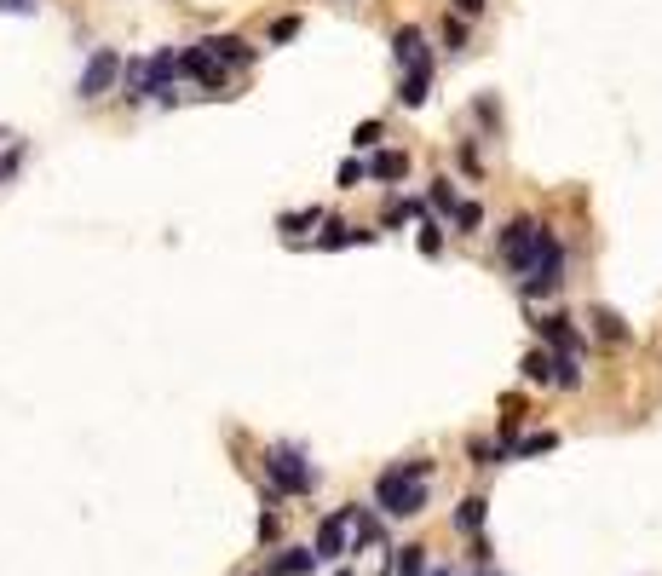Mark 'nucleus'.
I'll use <instances>...</instances> for the list:
<instances>
[{
  "instance_id": "obj_22",
  "label": "nucleus",
  "mask_w": 662,
  "mask_h": 576,
  "mask_svg": "<svg viewBox=\"0 0 662 576\" xmlns=\"http://www.w3.org/2000/svg\"><path fill=\"white\" fill-rule=\"evenodd\" d=\"M593 323H599V335H605V340H628V323H622L617 312H593Z\"/></svg>"
},
{
  "instance_id": "obj_28",
  "label": "nucleus",
  "mask_w": 662,
  "mask_h": 576,
  "mask_svg": "<svg viewBox=\"0 0 662 576\" xmlns=\"http://www.w3.org/2000/svg\"><path fill=\"white\" fill-rule=\"evenodd\" d=\"M351 144H358V150H369V144H380V121H363V127L351 133Z\"/></svg>"
},
{
  "instance_id": "obj_24",
  "label": "nucleus",
  "mask_w": 662,
  "mask_h": 576,
  "mask_svg": "<svg viewBox=\"0 0 662 576\" xmlns=\"http://www.w3.org/2000/svg\"><path fill=\"white\" fill-rule=\"evenodd\" d=\"M432 207H444V214H461L456 191H449V179H432Z\"/></svg>"
},
{
  "instance_id": "obj_6",
  "label": "nucleus",
  "mask_w": 662,
  "mask_h": 576,
  "mask_svg": "<svg viewBox=\"0 0 662 576\" xmlns=\"http://www.w3.org/2000/svg\"><path fill=\"white\" fill-rule=\"evenodd\" d=\"M392 53H398L403 76H432V58H426V41H421V29H415V23H403V29L392 35Z\"/></svg>"
},
{
  "instance_id": "obj_4",
  "label": "nucleus",
  "mask_w": 662,
  "mask_h": 576,
  "mask_svg": "<svg viewBox=\"0 0 662 576\" xmlns=\"http://www.w3.org/2000/svg\"><path fill=\"white\" fill-rule=\"evenodd\" d=\"M559 283H565V248H559V237H547V248H542V260H536V272L524 277V294H530V300H542V294H553Z\"/></svg>"
},
{
  "instance_id": "obj_3",
  "label": "nucleus",
  "mask_w": 662,
  "mask_h": 576,
  "mask_svg": "<svg viewBox=\"0 0 662 576\" xmlns=\"http://www.w3.org/2000/svg\"><path fill=\"white\" fill-rule=\"evenodd\" d=\"M265 473H271V484L283 490V496H305V490H311V479H317V473L305 467V456H300V450H288V444L265 456Z\"/></svg>"
},
{
  "instance_id": "obj_1",
  "label": "nucleus",
  "mask_w": 662,
  "mask_h": 576,
  "mask_svg": "<svg viewBox=\"0 0 662 576\" xmlns=\"http://www.w3.org/2000/svg\"><path fill=\"white\" fill-rule=\"evenodd\" d=\"M375 507L392 513V519H409V513L426 507V490H421V479H409L403 467H386L375 479Z\"/></svg>"
},
{
  "instance_id": "obj_13",
  "label": "nucleus",
  "mask_w": 662,
  "mask_h": 576,
  "mask_svg": "<svg viewBox=\"0 0 662 576\" xmlns=\"http://www.w3.org/2000/svg\"><path fill=\"white\" fill-rule=\"evenodd\" d=\"M392 576H426V548L421 542H409V548H392Z\"/></svg>"
},
{
  "instance_id": "obj_8",
  "label": "nucleus",
  "mask_w": 662,
  "mask_h": 576,
  "mask_svg": "<svg viewBox=\"0 0 662 576\" xmlns=\"http://www.w3.org/2000/svg\"><path fill=\"white\" fill-rule=\"evenodd\" d=\"M179 76H196L202 87H225V64L207 53V41H196L190 53H179Z\"/></svg>"
},
{
  "instance_id": "obj_5",
  "label": "nucleus",
  "mask_w": 662,
  "mask_h": 576,
  "mask_svg": "<svg viewBox=\"0 0 662 576\" xmlns=\"http://www.w3.org/2000/svg\"><path fill=\"white\" fill-rule=\"evenodd\" d=\"M121 53H109V46H98V53L87 58V69H81V98H98V93H109V81L121 76Z\"/></svg>"
},
{
  "instance_id": "obj_7",
  "label": "nucleus",
  "mask_w": 662,
  "mask_h": 576,
  "mask_svg": "<svg viewBox=\"0 0 662 576\" xmlns=\"http://www.w3.org/2000/svg\"><path fill=\"white\" fill-rule=\"evenodd\" d=\"M174 81H179L174 46H162L156 58H144V98H174Z\"/></svg>"
},
{
  "instance_id": "obj_30",
  "label": "nucleus",
  "mask_w": 662,
  "mask_h": 576,
  "mask_svg": "<svg viewBox=\"0 0 662 576\" xmlns=\"http://www.w3.org/2000/svg\"><path fill=\"white\" fill-rule=\"evenodd\" d=\"M478 219H484V207H478V202H461L456 225H461V231H478Z\"/></svg>"
},
{
  "instance_id": "obj_35",
  "label": "nucleus",
  "mask_w": 662,
  "mask_h": 576,
  "mask_svg": "<svg viewBox=\"0 0 662 576\" xmlns=\"http://www.w3.org/2000/svg\"><path fill=\"white\" fill-rule=\"evenodd\" d=\"M456 12H461V18H478V12H484V0H456Z\"/></svg>"
},
{
  "instance_id": "obj_14",
  "label": "nucleus",
  "mask_w": 662,
  "mask_h": 576,
  "mask_svg": "<svg viewBox=\"0 0 662 576\" xmlns=\"http://www.w3.org/2000/svg\"><path fill=\"white\" fill-rule=\"evenodd\" d=\"M403 174H409V156L403 150H380L369 162V179H403Z\"/></svg>"
},
{
  "instance_id": "obj_17",
  "label": "nucleus",
  "mask_w": 662,
  "mask_h": 576,
  "mask_svg": "<svg viewBox=\"0 0 662 576\" xmlns=\"http://www.w3.org/2000/svg\"><path fill=\"white\" fill-rule=\"evenodd\" d=\"M484 507H489L484 496H467V501L456 507V531H478V524H484Z\"/></svg>"
},
{
  "instance_id": "obj_27",
  "label": "nucleus",
  "mask_w": 662,
  "mask_h": 576,
  "mask_svg": "<svg viewBox=\"0 0 662 576\" xmlns=\"http://www.w3.org/2000/svg\"><path fill=\"white\" fill-rule=\"evenodd\" d=\"M472 456H478V467H496L507 456V444H472Z\"/></svg>"
},
{
  "instance_id": "obj_18",
  "label": "nucleus",
  "mask_w": 662,
  "mask_h": 576,
  "mask_svg": "<svg viewBox=\"0 0 662 576\" xmlns=\"http://www.w3.org/2000/svg\"><path fill=\"white\" fill-rule=\"evenodd\" d=\"M277 225L288 231V237H300V231H311V225H323V207H300V214H283Z\"/></svg>"
},
{
  "instance_id": "obj_2",
  "label": "nucleus",
  "mask_w": 662,
  "mask_h": 576,
  "mask_svg": "<svg viewBox=\"0 0 662 576\" xmlns=\"http://www.w3.org/2000/svg\"><path fill=\"white\" fill-rule=\"evenodd\" d=\"M547 237H553V231H547L542 219H513V225L501 231V260L519 265V272H536V260H542Z\"/></svg>"
},
{
  "instance_id": "obj_33",
  "label": "nucleus",
  "mask_w": 662,
  "mask_h": 576,
  "mask_svg": "<svg viewBox=\"0 0 662 576\" xmlns=\"http://www.w3.org/2000/svg\"><path fill=\"white\" fill-rule=\"evenodd\" d=\"M300 29V18H277V29H271V41H288V35Z\"/></svg>"
},
{
  "instance_id": "obj_37",
  "label": "nucleus",
  "mask_w": 662,
  "mask_h": 576,
  "mask_svg": "<svg viewBox=\"0 0 662 576\" xmlns=\"http://www.w3.org/2000/svg\"><path fill=\"white\" fill-rule=\"evenodd\" d=\"M432 576H449V571H432Z\"/></svg>"
},
{
  "instance_id": "obj_9",
  "label": "nucleus",
  "mask_w": 662,
  "mask_h": 576,
  "mask_svg": "<svg viewBox=\"0 0 662 576\" xmlns=\"http://www.w3.org/2000/svg\"><path fill=\"white\" fill-rule=\"evenodd\" d=\"M346 531H351V507H335L317 524V559H340L346 554Z\"/></svg>"
},
{
  "instance_id": "obj_12",
  "label": "nucleus",
  "mask_w": 662,
  "mask_h": 576,
  "mask_svg": "<svg viewBox=\"0 0 662 576\" xmlns=\"http://www.w3.org/2000/svg\"><path fill=\"white\" fill-rule=\"evenodd\" d=\"M317 565V548H283V559L271 565V576H305Z\"/></svg>"
},
{
  "instance_id": "obj_29",
  "label": "nucleus",
  "mask_w": 662,
  "mask_h": 576,
  "mask_svg": "<svg viewBox=\"0 0 662 576\" xmlns=\"http://www.w3.org/2000/svg\"><path fill=\"white\" fill-rule=\"evenodd\" d=\"M559 386H582V369H576V358L559 352Z\"/></svg>"
},
{
  "instance_id": "obj_32",
  "label": "nucleus",
  "mask_w": 662,
  "mask_h": 576,
  "mask_svg": "<svg viewBox=\"0 0 662 576\" xmlns=\"http://www.w3.org/2000/svg\"><path fill=\"white\" fill-rule=\"evenodd\" d=\"M444 248V237H438V225H421V254H438Z\"/></svg>"
},
{
  "instance_id": "obj_34",
  "label": "nucleus",
  "mask_w": 662,
  "mask_h": 576,
  "mask_svg": "<svg viewBox=\"0 0 662 576\" xmlns=\"http://www.w3.org/2000/svg\"><path fill=\"white\" fill-rule=\"evenodd\" d=\"M0 12H12V18H23V12H35V0H0Z\"/></svg>"
},
{
  "instance_id": "obj_11",
  "label": "nucleus",
  "mask_w": 662,
  "mask_h": 576,
  "mask_svg": "<svg viewBox=\"0 0 662 576\" xmlns=\"http://www.w3.org/2000/svg\"><path fill=\"white\" fill-rule=\"evenodd\" d=\"M524 381H536V386L559 381V352H530L524 358Z\"/></svg>"
},
{
  "instance_id": "obj_15",
  "label": "nucleus",
  "mask_w": 662,
  "mask_h": 576,
  "mask_svg": "<svg viewBox=\"0 0 662 576\" xmlns=\"http://www.w3.org/2000/svg\"><path fill=\"white\" fill-rule=\"evenodd\" d=\"M351 531H358V548L363 542H380V519L369 507H358V501H351ZM358 548H351V554H358Z\"/></svg>"
},
{
  "instance_id": "obj_10",
  "label": "nucleus",
  "mask_w": 662,
  "mask_h": 576,
  "mask_svg": "<svg viewBox=\"0 0 662 576\" xmlns=\"http://www.w3.org/2000/svg\"><path fill=\"white\" fill-rule=\"evenodd\" d=\"M542 340H553L559 352H565V358H576V352H582V340H576V329H570V317H542Z\"/></svg>"
},
{
  "instance_id": "obj_25",
  "label": "nucleus",
  "mask_w": 662,
  "mask_h": 576,
  "mask_svg": "<svg viewBox=\"0 0 662 576\" xmlns=\"http://www.w3.org/2000/svg\"><path fill=\"white\" fill-rule=\"evenodd\" d=\"M121 81H127V98H144V64H139V58L121 69Z\"/></svg>"
},
{
  "instance_id": "obj_20",
  "label": "nucleus",
  "mask_w": 662,
  "mask_h": 576,
  "mask_svg": "<svg viewBox=\"0 0 662 576\" xmlns=\"http://www.w3.org/2000/svg\"><path fill=\"white\" fill-rule=\"evenodd\" d=\"M426 87H432V76H403V93L398 98L415 110V104H426Z\"/></svg>"
},
{
  "instance_id": "obj_31",
  "label": "nucleus",
  "mask_w": 662,
  "mask_h": 576,
  "mask_svg": "<svg viewBox=\"0 0 662 576\" xmlns=\"http://www.w3.org/2000/svg\"><path fill=\"white\" fill-rule=\"evenodd\" d=\"M18 162H23V144H12V150H6V156H0V185H6V179H12V174H18Z\"/></svg>"
},
{
  "instance_id": "obj_16",
  "label": "nucleus",
  "mask_w": 662,
  "mask_h": 576,
  "mask_svg": "<svg viewBox=\"0 0 662 576\" xmlns=\"http://www.w3.org/2000/svg\"><path fill=\"white\" fill-rule=\"evenodd\" d=\"M207 53H214V58H230V64H248V58H254L237 35H214V41H207Z\"/></svg>"
},
{
  "instance_id": "obj_26",
  "label": "nucleus",
  "mask_w": 662,
  "mask_h": 576,
  "mask_svg": "<svg viewBox=\"0 0 662 576\" xmlns=\"http://www.w3.org/2000/svg\"><path fill=\"white\" fill-rule=\"evenodd\" d=\"M553 444H559L553 433H530V438L519 444V456H542V450H553Z\"/></svg>"
},
{
  "instance_id": "obj_38",
  "label": "nucleus",
  "mask_w": 662,
  "mask_h": 576,
  "mask_svg": "<svg viewBox=\"0 0 662 576\" xmlns=\"http://www.w3.org/2000/svg\"><path fill=\"white\" fill-rule=\"evenodd\" d=\"M335 576H351V571H335Z\"/></svg>"
},
{
  "instance_id": "obj_36",
  "label": "nucleus",
  "mask_w": 662,
  "mask_h": 576,
  "mask_svg": "<svg viewBox=\"0 0 662 576\" xmlns=\"http://www.w3.org/2000/svg\"><path fill=\"white\" fill-rule=\"evenodd\" d=\"M254 576H271V571H254Z\"/></svg>"
},
{
  "instance_id": "obj_23",
  "label": "nucleus",
  "mask_w": 662,
  "mask_h": 576,
  "mask_svg": "<svg viewBox=\"0 0 662 576\" xmlns=\"http://www.w3.org/2000/svg\"><path fill=\"white\" fill-rule=\"evenodd\" d=\"M409 214H421V202H409V196H392L386 202V225H403Z\"/></svg>"
},
{
  "instance_id": "obj_21",
  "label": "nucleus",
  "mask_w": 662,
  "mask_h": 576,
  "mask_svg": "<svg viewBox=\"0 0 662 576\" xmlns=\"http://www.w3.org/2000/svg\"><path fill=\"white\" fill-rule=\"evenodd\" d=\"M363 179H369V162H358V156H351V162H340V191H358Z\"/></svg>"
},
{
  "instance_id": "obj_19",
  "label": "nucleus",
  "mask_w": 662,
  "mask_h": 576,
  "mask_svg": "<svg viewBox=\"0 0 662 576\" xmlns=\"http://www.w3.org/2000/svg\"><path fill=\"white\" fill-rule=\"evenodd\" d=\"M375 231H358V225H328L323 231V248H346V242H369Z\"/></svg>"
}]
</instances>
